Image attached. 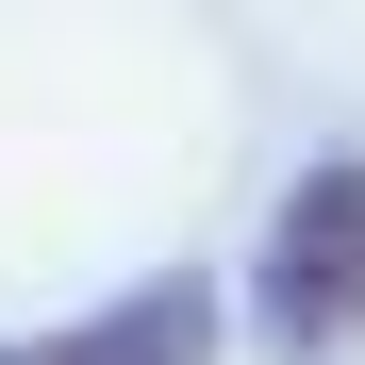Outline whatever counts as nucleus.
Listing matches in <instances>:
<instances>
[{
  "label": "nucleus",
  "mask_w": 365,
  "mask_h": 365,
  "mask_svg": "<svg viewBox=\"0 0 365 365\" xmlns=\"http://www.w3.org/2000/svg\"><path fill=\"white\" fill-rule=\"evenodd\" d=\"M250 316H266L282 365L365 349V150H332V166L282 182V216H266V250H250Z\"/></svg>",
  "instance_id": "nucleus-1"
},
{
  "label": "nucleus",
  "mask_w": 365,
  "mask_h": 365,
  "mask_svg": "<svg viewBox=\"0 0 365 365\" xmlns=\"http://www.w3.org/2000/svg\"><path fill=\"white\" fill-rule=\"evenodd\" d=\"M0 365H216V282H200V266H166V282L100 299V316L34 332V349H0Z\"/></svg>",
  "instance_id": "nucleus-2"
}]
</instances>
